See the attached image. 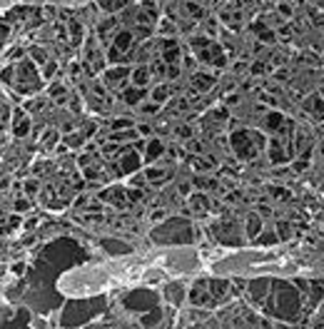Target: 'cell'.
<instances>
[{"label": "cell", "mask_w": 324, "mask_h": 329, "mask_svg": "<svg viewBox=\"0 0 324 329\" xmlns=\"http://www.w3.org/2000/svg\"><path fill=\"white\" fill-rule=\"evenodd\" d=\"M262 304L267 307V312L274 314L277 319L294 322L299 310H302V297H299L294 284L282 282V279H272V290H269V294H267V299Z\"/></svg>", "instance_id": "obj_1"}, {"label": "cell", "mask_w": 324, "mask_h": 329, "mask_svg": "<svg viewBox=\"0 0 324 329\" xmlns=\"http://www.w3.org/2000/svg\"><path fill=\"white\" fill-rule=\"evenodd\" d=\"M150 239L155 245H194V227L185 217H167L152 227Z\"/></svg>", "instance_id": "obj_2"}, {"label": "cell", "mask_w": 324, "mask_h": 329, "mask_svg": "<svg viewBox=\"0 0 324 329\" xmlns=\"http://www.w3.org/2000/svg\"><path fill=\"white\" fill-rule=\"evenodd\" d=\"M13 87L20 95H35L42 87V73H38V65L33 60H20L15 62V77Z\"/></svg>", "instance_id": "obj_3"}, {"label": "cell", "mask_w": 324, "mask_h": 329, "mask_svg": "<svg viewBox=\"0 0 324 329\" xmlns=\"http://www.w3.org/2000/svg\"><path fill=\"white\" fill-rule=\"evenodd\" d=\"M160 292L152 290V287H135V290H130L125 297H122V307L127 312H133V314H145L150 310H155V307H160Z\"/></svg>", "instance_id": "obj_4"}, {"label": "cell", "mask_w": 324, "mask_h": 329, "mask_svg": "<svg viewBox=\"0 0 324 329\" xmlns=\"http://www.w3.org/2000/svg\"><path fill=\"white\" fill-rule=\"evenodd\" d=\"M229 142L240 160H252L257 155V150L265 145V137L259 133H252V130H237V133H232Z\"/></svg>", "instance_id": "obj_5"}, {"label": "cell", "mask_w": 324, "mask_h": 329, "mask_svg": "<svg viewBox=\"0 0 324 329\" xmlns=\"http://www.w3.org/2000/svg\"><path fill=\"white\" fill-rule=\"evenodd\" d=\"M95 312L97 310L93 307V302H68L60 314V324L62 327H80L90 317H95Z\"/></svg>", "instance_id": "obj_6"}, {"label": "cell", "mask_w": 324, "mask_h": 329, "mask_svg": "<svg viewBox=\"0 0 324 329\" xmlns=\"http://www.w3.org/2000/svg\"><path fill=\"white\" fill-rule=\"evenodd\" d=\"M192 50L197 53V58H200V60L212 62L214 68H222V65H225L222 48L217 45V42H212L210 38H194V40H192Z\"/></svg>", "instance_id": "obj_7"}, {"label": "cell", "mask_w": 324, "mask_h": 329, "mask_svg": "<svg viewBox=\"0 0 324 329\" xmlns=\"http://www.w3.org/2000/svg\"><path fill=\"white\" fill-rule=\"evenodd\" d=\"M234 225H237V222H232V219H229V222H220V225H214V227H212L214 239H217L220 245H227V247H240L247 237H245L240 230H237Z\"/></svg>", "instance_id": "obj_8"}, {"label": "cell", "mask_w": 324, "mask_h": 329, "mask_svg": "<svg viewBox=\"0 0 324 329\" xmlns=\"http://www.w3.org/2000/svg\"><path fill=\"white\" fill-rule=\"evenodd\" d=\"M0 329H33V314L25 307H15L13 312L0 317Z\"/></svg>", "instance_id": "obj_9"}, {"label": "cell", "mask_w": 324, "mask_h": 329, "mask_svg": "<svg viewBox=\"0 0 324 329\" xmlns=\"http://www.w3.org/2000/svg\"><path fill=\"white\" fill-rule=\"evenodd\" d=\"M142 155L135 150V147H125L117 157V174H135L140 172V165H142Z\"/></svg>", "instance_id": "obj_10"}, {"label": "cell", "mask_w": 324, "mask_h": 329, "mask_svg": "<svg viewBox=\"0 0 324 329\" xmlns=\"http://www.w3.org/2000/svg\"><path fill=\"white\" fill-rule=\"evenodd\" d=\"M105 85L113 87V90H125V87H130V77H133V70L125 68V65H115V68L105 70Z\"/></svg>", "instance_id": "obj_11"}, {"label": "cell", "mask_w": 324, "mask_h": 329, "mask_svg": "<svg viewBox=\"0 0 324 329\" xmlns=\"http://www.w3.org/2000/svg\"><path fill=\"white\" fill-rule=\"evenodd\" d=\"M187 299L194 307H214V304H217V299H214L210 294V290L205 287V282H200V284H194L192 290H187Z\"/></svg>", "instance_id": "obj_12"}, {"label": "cell", "mask_w": 324, "mask_h": 329, "mask_svg": "<svg viewBox=\"0 0 324 329\" xmlns=\"http://www.w3.org/2000/svg\"><path fill=\"white\" fill-rule=\"evenodd\" d=\"M30 130H33V122H30V115L25 113V107H15L13 110V135L28 137Z\"/></svg>", "instance_id": "obj_13"}, {"label": "cell", "mask_w": 324, "mask_h": 329, "mask_svg": "<svg viewBox=\"0 0 324 329\" xmlns=\"http://www.w3.org/2000/svg\"><path fill=\"white\" fill-rule=\"evenodd\" d=\"M269 290H272V279H252L249 284H247V294H249V299L252 302H257V304H262L265 299H267V294H269Z\"/></svg>", "instance_id": "obj_14"}, {"label": "cell", "mask_w": 324, "mask_h": 329, "mask_svg": "<svg viewBox=\"0 0 324 329\" xmlns=\"http://www.w3.org/2000/svg\"><path fill=\"white\" fill-rule=\"evenodd\" d=\"M100 200L102 202H110V205H115V207H120V210H125L127 205H130V200H127V190L125 187H107V190H102L100 192Z\"/></svg>", "instance_id": "obj_15"}, {"label": "cell", "mask_w": 324, "mask_h": 329, "mask_svg": "<svg viewBox=\"0 0 324 329\" xmlns=\"http://www.w3.org/2000/svg\"><path fill=\"white\" fill-rule=\"evenodd\" d=\"M265 232V227H262V214L259 212H249L247 214V219H245V237L249 239V242H254V239Z\"/></svg>", "instance_id": "obj_16"}, {"label": "cell", "mask_w": 324, "mask_h": 329, "mask_svg": "<svg viewBox=\"0 0 324 329\" xmlns=\"http://www.w3.org/2000/svg\"><path fill=\"white\" fill-rule=\"evenodd\" d=\"M165 152H167V147H165V142L160 140V137H150L147 140V147H145V162L147 165H152V162H157L162 155H165Z\"/></svg>", "instance_id": "obj_17"}, {"label": "cell", "mask_w": 324, "mask_h": 329, "mask_svg": "<svg viewBox=\"0 0 324 329\" xmlns=\"http://www.w3.org/2000/svg\"><path fill=\"white\" fill-rule=\"evenodd\" d=\"M162 297H165L170 304H182V302L187 299V290H185V284H180V282H170V284H165Z\"/></svg>", "instance_id": "obj_18"}, {"label": "cell", "mask_w": 324, "mask_h": 329, "mask_svg": "<svg viewBox=\"0 0 324 329\" xmlns=\"http://www.w3.org/2000/svg\"><path fill=\"white\" fill-rule=\"evenodd\" d=\"M100 245H102L105 252H110V254H130L133 252V245L122 242V239H117V237H105V239H100Z\"/></svg>", "instance_id": "obj_19"}, {"label": "cell", "mask_w": 324, "mask_h": 329, "mask_svg": "<svg viewBox=\"0 0 324 329\" xmlns=\"http://www.w3.org/2000/svg\"><path fill=\"white\" fill-rule=\"evenodd\" d=\"M145 177L150 185H162L165 180L172 177V170H165V167H157V165H150L145 167Z\"/></svg>", "instance_id": "obj_20"}, {"label": "cell", "mask_w": 324, "mask_h": 329, "mask_svg": "<svg viewBox=\"0 0 324 329\" xmlns=\"http://www.w3.org/2000/svg\"><path fill=\"white\" fill-rule=\"evenodd\" d=\"M187 202H190V207L197 212V214H207L210 212V200H207V194L205 192H192L190 197H187Z\"/></svg>", "instance_id": "obj_21"}, {"label": "cell", "mask_w": 324, "mask_h": 329, "mask_svg": "<svg viewBox=\"0 0 324 329\" xmlns=\"http://www.w3.org/2000/svg\"><path fill=\"white\" fill-rule=\"evenodd\" d=\"M145 95H147V87H137V85H130L122 90V100L127 105H140L145 100Z\"/></svg>", "instance_id": "obj_22"}, {"label": "cell", "mask_w": 324, "mask_h": 329, "mask_svg": "<svg viewBox=\"0 0 324 329\" xmlns=\"http://www.w3.org/2000/svg\"><path fill=\"white\" fill-rule=\"evenodd\" d=\"M162 60H165V65H177V60H180V45L175 40H165L162 42Z\"/></svg>", "instance_id": "obj_23"}, {"label": "cell", "mask_w": 324, "mask_h": 329, "mask_svg": "<svg viewBox=\"0 0 324 329\" xmlns=\"http://www.w3.org/2000/svg\"><path fill=\"white\" fill-rule=\"evenodd\" d=\"M205 287L210 290V294L214 297V299H222V297H227L229 294V282H225V279H212V282H205Z\"/></svg>", "instance_id": "obj_24"}, {"label": "cell", "mask_w": 324, "mask_h": 329, "mask_svg": "<svg viewBox=\"0 0 324 329\" xmlns=\"http://www.w3.org/2000/svg\"><path fill=\"white\" fill-rule=\"evenodd\" d=\"M162 317H165V310H162V304H160V307H155V310L140 314V324L142 327H157L162 322Z\"/></svg>", "instance_id": "obj_25"}, {"label": "cell", "mask_w": 324, "mask_h": 329, "mask_svg": "<svg viewBox=\"0 0 324 329\" xmlns=\"http://www.w3.org/2000/svg\"><path fill=\"white\" fill-rule=\"evenodd\" d=\"M305 110H307V113H312L317 120H322V117H324V102H322V97H319V95L307 97V100H305Z\"/></svg>", "instance_id": "obj_26"}, {"label": "cell", "mask_w": 324, "mask_h": 329, "mask_svg": "<svg viewBox=\"0 0 324 329\" xmlns=\"http://www.w3.org/2000/svg\"><path fill=\"white\" fill-rule=\"evenodd\" d=\"M150 75H152V73H150V68L140 65V68L133 70V77H130V80H133V85H137V87H147L150 85Z\"/></svg>", "instance_id": "obj_27"}, {"label": "cell", "mask_w": 324, "mask_h": 329, "mask_svg": "<svg viewBox=\"0 0 324 329\" xmlns=\"http://www.w3.org/2000/svg\"><path fill=\"white\" fill-rule=\"evenodd\" d=\"M192 85H194V90H197V93H207L210 87L214 85V77L212 75H205V73H197V75L192 77Z\"/></svg>", "instance_id": "obj_28"}, {"label": "cell", "mask_w": 324, "mask_h": 329, "mask_svg": "<svg viewBox=\"0 0 324 329\" xmlns=\"http://www.w3.org/2000/svg\"><path fill=\"white\" fill-rule=\"evenodd\" d=\"M187 162L192 165L194 172H210V170L214 167V160H212V157H190Z\"/></svg>", "instance_id": "obj_29"}, {"label": "cell", "mask_w": 324, "mask_h": 329, "mask_svg": "<svg viewBox=\"0 0 324 329\" xmlns=\"http://www.w3.org/2000/svg\"><path fill=\"white\" fill-rule=\"evenodd\" d=\"M282 125H285V117L279 115V113H269V115L265 117V127L269 130V133H279V130H282Z\"/></svg>", "instance_id": "obj_30"}, {"label": "cell", "mask_w": 324, "mask_h": 329, "mask_svg": "<svg viewBox=\"0 0 324 329\" xmlns=\"http://www.w3.org/2000/svg\"><path fill=\"white\" fill-rule=\"evenodd\" d=\"M115 25H117L115 18H107V20H102V23H100V30H97V33H100V38H102L105 42L110 40V35L115 33Z\"/></svg>", "instance_id": "obj_31"}, {"label": "cell", "mask_w": 324, "mask_h": 329, "mask_svg": "<svg viewBox=\"0 0 324 329\" xmlns=\"http://www.w3.org/2000/svg\"><path fill=\"white\" fill-rule=\"evenodd\" d=\"M33 210V200L30 197H15V202H13V212H18V214H25V212H30Z\"/></svg>", "instance_id": "obj_32"}, {"label": "cell", "mask_w": 324, "mask_h": 329, "mask_svg": "<svg viewBox=\"0 0 324 329\" xmlns=\"http://www.w3.org/2000/svg\"><path fill=\"white\" fill-rule=\"evenodd\" d=\"M269 160H272L274 165H279V162H285V160H287V155L282 152V147H279V142H277V140H272V142H269Z\"/></svg>", "instance_id": "obj_33"}, {"label": "cell", "mask_w": 324, "mask_h": 329, "mask_svg": "<svg viewBox=\"0 0 324 329\" xmlns=\"http://www.w3.org/2000/svg\"><path fill=\"white\" fill-rule=\"evenodd\" d=\"M48 95H50L53 100L62 102V100H65V95H68V87H65L62 82H53V85L48 87Z\"/></svg>", "instance_id": "obj_34"}, {"label": "cell", "mask_w": 324, "mask_h": 329, "mask_svg": "<svg viewBox=\"0 0 324 329\" xmlns=\"http://www.w3.org/2000/svg\"><path fill=\"white\" fill-rule=\"evenodd\" d=\"M135 127V122L130 120V117H115L113 122H110V130L113 133H122V130H133Z\"/></svg>", "instance_id": "obj_35"}, {"label": "cell", "mask_w": 324, "mask_h": 329, "mask_svg": "<svg viewBox=\"0 0 324 329\" xmlns=\"http://www.w3.org/2000/svg\"><path fill=\"white\" fill-rule=\"evenodd\" d=\"M97 3H100V8L107 10V13H117V10H122V8L127 5V0H97Z\"/></svg>", "instance_id": "obj_36"}, {"label": "cell", "mask_w": 324, "mask_h": 329, "mask_svg": "<svg viewBox=\"0 0 324 329\" xmlns=\"http://www.w3.org/2000/svg\"><path fill=\"white\" fill-rule=\"evenodd\" d=\"M38 192H40V180H38V177H30V180L23 182V194H25V197H30V200H33Z\"/></svg>", "instance_id": "obj_37"}, {"label": "cell", "mask_w": 324, "mask_h": 329, "mask_svg": "<svg viewBox=\"0 0 324 329\" xmlns=\"http://www.w3.org/2000/svg\"><path fill=\"white\" fill-rule=\"evenodd\" d=\"M279 242V234L272 230V232H262L257 239H254V245H277Z\"/></svg>", "instance_id": "obj_38"}, {"label": "cell", "mask_w": 324, "mask_h": 329, "mask_svg": "<svg viewBox=\"0 0 324 329\" xmlns=\"http://www.w3.org/2000/svg\"><path fill=\"white\" fill-rule=\"evenodd\" d=\"M167 97H170V87L167 85H160V87H155V90H152V102L162 105Z\"/></svg>", "instance_id": "obj_39"}, {"label": "cell", "mask_w": 324, "mask_h": 329, "mask_svg": "<svg viewBox=\"0 0 324 329\" xmlns=\"http://www.w3.org/2000/svg\"><path fill=\"white\" fill-rule=\"evenodd\" d=\"M42 107H45V100H42V97H33V100L25 102V113H40Z\"/></svg>", "instance_id": "obj_40"}, {"label": "cell", "mask_w": 324, "mask_h": 329, "mask_svg": "<svg viewBox=\"0 0 324 329\" xmlns=\"http://www.w3.org/2000/svg\"><path fill=\"white\" fill-rule=\"evenodd\" d=\"M40 73H42V80H50V77L57 73V62H55V60H48L45 65H42Z\"/></svg>", "instance_id": "obj_41"}, {"label": "cell", "mask_w": 324, "mask_h": 329, "mask_svg": "<svg viewBox=\"0 0 324 329\" xmlns=\"http://www.w3.org/2000/svg\"><path fill=\"white\" fill-rule=\"evenodd\" d=\"M145 185H150L147 182V177H145V172H135V174H130V187H145Z\"/></svg>", "instance_id": "obj_42"}, {"label": "cell", "mask_w": 324, "mask_h": 329, "mask_svg": "<svg viewBox=\"0 0 324 329\" xmlns=\"http://www.w3.org/2000/svg\"><path fill=\"white\" fill-rule=\"evenodd\" d=\"M57 140H60V133H57V130H48V133L42 135V140H40V142L45 145V147H53Z\"/></svg>", "instance_id": "obj_43"}, {"label": "cell", "mask_w": 324, "mask_h": 329, "mask_svg": "<svg viewBox=\"0 0 324 329\" xmlns=\"http://www.w3.org/2000/svg\"><path fill=\"white\" fill-rule=\"evenodd\" d=\"M82 142H85V135H82V133H75V135H68V137H65L62 145H68V147H80Z\"/></svg>", "instance_id": "obj_44"}, {"label": "cell", "mask_w": 324, "mask_h": 329, "mask_svg": "<svg viewBox=\"0 0 324 329\" xmlns=\"http://www.w3.org/2000/svg\"><path fill=\"white\" fill-rule=\"evenodd\" d=\"M140 113L142 115H155V113H160V105L157 102H142L140 105Z\"/></svg>", "instance_id": "obj_45"}, {"label": "cell", "mask_w": 324, "mask_h": 329, "mask_svg": "<svg viewBox=\"0 0 324 329\" xmlns=\"http://www.w3.org/2000/svg\"><path fill=\"white\" fill-rule=\"evenodd\" d=\"M8 38H10V25H5V23H0V50L5 48V42H8Z\"/></svg>", "instance_id": "obj_46"}, {"label": "cell", "mask_w": 324, "mask_h": 329, "mask_svg": "<svg viewBox=\"0 0 324 329\" xmlns=\"http://www.w3.org/2000/svg\"><path fill=\"white\" fill-rule=\"evenodd\" d=\"M277 234H279V239H287L289 237V222H277Z\"/></svg>", "instance_id": "obj_47"}, {"label": "cell", "mask_w": 324, "mask_h": 329, "mask_svg": "<svg viewBox=\"0 0 324 329\" xmlns=\"http://www.w3.org/2000/svg\"><path fill=\"white\" fill-rule=\"evenodd\" d=\"M70 35H73V42H80V38H82L80 23H70Z\"/></svg>", "instance_id": "obj_48"}, {"label": "cell", "mask_w": 324, "mask_h": 329, "mask_svg": "<svg viewBox=\"0 0 324 329\" xmlns=\"http://www.w3.org/2000/svg\"><path fill=\"white\" fill-rule=\"evenodd\" d=\"M312 329H324V310H319L317 317L312 319Z\"/></svg>", "instance_id": "obj_49"}, {"label": "cell", "mask_w": 324, "mask_h": 329, "mask_svg": "<svg viewBox=\"0 0 324 329\" xmlns=\"http://www.w3.org/2000/svg\"><path fill=\"white\" fill-rule=\"evenodd\" d=\"M38 222H40V219H38V217L33 214V217H28V219H25V222H23V227H25V230L30 232V230H35V227H38Z\"/></svg>", "instance_id": "obj_50"}, {"label": "cell", "mask_w": 324, "mask_h": 329, "mask_svg": "<svg viewBox=\"0 0 324 329\" xmlns=\"http://www.w3.org/2000/svg\"><path fill=\"white\" fill-rule=\"evenodd\" d=\"M137 133H140V137H150L152 135V127L150 125H137Z\"/></svg>", "instance_id": "obj_51"}, {"label": "cell", "mask_w": 324, "mask_h": 329, "mask_svg": "<svg viewBox=\"0 0 324 329\" xmlns=\"http://www.w3.org/2000/svg\"><path fill=\"white\" fill-rule=\"evenodd\" d=\"M10 272H13V274H18V277H20V274H23V272H25V262H15V265H13V267H10Z\"/></svg>", "instance_id": "obj_52"}, {"label": "cell", "mask_w": 324, "mask_h": 329, "mask_svg": "<svg viewBox=\"0 0 324 329\" xmlns=\"http://www.w3.org/2000/svg\"><path fill=\"white\" fill-rule=\"evenodd\" d=\"M150 219H152V222H162V219H167V217H165V212H162V210H157V212L150 214Z\"/></svg>", "instance_id": "obj_53"}, {"label": "cell", "mask_w": 324, "mask_h": 329, "mask_svg": "<svg viewBox=\"0 0 324 329\" xmlns=\"http://www.w3.org/2000/svg\"><path fill=\"white\" fill-rule=\"evenodd\" d=\"M180 75V68H177V65H170V68H167V77H177Z\"/></svg>", "instance_id": "obj_54"}, {"label": "cell", "mask_w": 324, "mask_h": 329, "mask_svg": "<svg viewBox=\"0 0 324 329\" xmlns=\"http://www.w3.org/2000/svg\"><path fill=\"white\" fill-rule=\"evenodd\" d=\"M160 33H170V35H172V33H175V28H172L170 23H162V28H160Z\"/></svg>", "instance_id": "obj_55"}, {"label": "cell", "mask_w": 324, "mask_h": 329, "mask_svg": "<svg viewBox=\"0 0 324 329\" xmlns=\"http://www.w3.org/2000/svg\"><path fill=\"white\" fill-rule=\"evenodd\" d=\"M177 135H182V137H190V135H192V130H190V127H180V130H177Z\"/></svg>", "instance_id": "obj_56"}, {"label": "cell", "mask_w": 324, "mask_h": 329, "mask_svg": "<svg viewBox=\"0 0 324 329\" xmlns=\"http://www.w3.org/2000/svg\"><path fill=\"white\" fill-rule=\"evenodd\" d=\"M33 329H45V322H42V319H33Z\"/></svg>", "instance_id": "obj_57"}, {"label": "cell", "mask_w": 324, "mask_h": 329, "mask_svg": "<svg viewBox=\"0 0 324 329\" xmlns=\"http://www.w3.org/2000/svg\"><path fill=\"white\" fill-rule=\"evenodd\" d=\"M252 73H265V68H262V62H257V65H252Z\"/></svg>", "instance_id": "obj_58"}, {"label": "cell", "mask_w": 324, "mask_h": 329, "mask_svg": "<svg viewBox=\"0 0 324 329\" xmlns=\"http://www.w3.org/2000/svg\"><path fill=\"white\" fill-rule=\"evenodd\" d=\"M3 314H5V310H0V317H3Z\"/></svg>", "instance_id": "obj_59"}]
</instances>
